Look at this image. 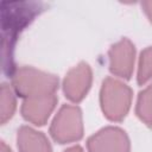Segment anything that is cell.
I'll return each instance as SVG.
<instances>
[{
  "label": "cell",
  "mask_w": 152,
  "mask_h": 152,
  "mask_svg": "<svg viewBox=\"0 0 152 152\" xmlns=\"http://www.w3.org/2000/svg\"><path fill=\"white\" fill-rule=\"evenodd\" d=\"M14 90L21 96L32 97L53 94L58 81L55 76L42 72L33 68L24 66L17 69L12 75Z\"/></svg>",
  "instance_id": "6da1fadb"
},
{
  "label": "cell",
  "mask_w": 152,
  "mask_h": 152,
  "mask_svg": "<svg viewBox=\"0 0 152 152\" xmlns=\"http://www.w3.org/2000/svg\"><path fill=\"white\" fill-rule=\"evenodd\" d=\"M42 10V4L37 2H4L1 7V18H2V30H4V40L5 44L8 40V44L4 48V51L11 46V40L15 38L19 30L28 24L37 13Z\"/></svg>",
  "instance_id": "7a4b0ae2"
},
{
  "label": "cell",
  "mask_w": 152,
  "mask_h": 152,
  "mask_svg": "<svg viewBox=\"0 0 152 152\" xmlns=\"http://www.w3.org/2000/svg\"><path fill=\"white\" fill-rule=\"evenodd\" d=\"M131 103V89L113 78H107L103 82L101 90V104L103 113L110 120L122 119Z\"/></svg>",
  "instance_id": "3957f363"
},
{
  "label": "cell",
  "mask_w": 152,
  "mask_h": 152,
  "mask_svg": "<svg viewBox=\"0 0 152 152\" xmlns=\"http://www.w3.org/2000/svg\"><path fill=\"white\" fill-rule=\"evenodd\" d=\"M51 134L55 140L61 144L78 140L82 137V118L80 109L74 106L62 107L52 122Z\"/></svg>",
  "instance_id": "277c9868"
},
{
  "label": "cell",
  "mask_w": 152,
  "mask_h": 152,
  "mask_svg": "<svg viewBox=\"0 0 152 152\" xmlns=\"http://www.w3.org/2000/svg\"><path fill=\"white\" fill-rule=\"evenodd\" d=\"M90 152H128L129 142L124 131L107 127L88 140Z\"/></svg>",
  "instance_id": "5b68a950"
},
{
  "label": "cell",
  "mask_w": 152,
  "mask_h": 152,
  "mask_svg": "<svg viewBox=\"0 0 152 152\" xmlns=\"http://www.w3.org/2000/svg\"><path fill=\"white\" fill-rule=\"evenodd\" d=\"M110 71L116 76L128 78L133 70L134 46L127 39H122L112 46L109 51Z\"/></svg>",
  "instance_id": "8992f818"
},
{
  "label": "cell",
  "mask_w": 152,
  "mask_h": 152,
  "mask_svg": "<svg viewBox=\"0 0 152 152\" xmlns=\"http://www.w3.org/2000/svg\"><path fill=\"white\" fill-rule=\"evenodd\" d=\"M91 82V71L86 63L71 69L64 80V93L71 101H80L87 94Z\"/></svg>",
  "instance_id": "52a82bcc"
},
{
  "label": "cell",
  "mask_w": 152,
  "mask_h": 152,
  "mask_svg": "<svg viewBox=\"0 0 152 152\" xmlns=\"http://www.w3.org/2000/svg\"><path fill=\"white\" fill-rule=\"evenodd\" d=\"M55 104L56 97L53 94L27 97L23 103L21 113L27 121L34 125H43L48 120Z\"/></svg>",
  "instance_id": "ba28073f"
},
{
  "label": "cell",
  "mask_w": 152,
  "mask_h": 152,
  "mask_svg": "<svg viewBox=\"0 0 152 152\" xmlns=\"http://www.w3.org/2000/svg\"><path fill=\"white\" fill-rule=\"evenodd\" d=\"M17 139L19 152H51L45 135L30 127H21L18 131Z\"/></svg>",
  "instance_id": "9c48e42d"
},
{
  "label": "cell",
  "mask_w": 152,
  "mask_h": 152,
  "mask_svg": "<svg viewBox=\"0 0 152 152\" xmlns=\"http://www.w3.org/2000/svg\"><path fill=\"white\" fill-rule=\"evenodd\" d=\"M137 114L145 124L152 126V84L140 93L137 104Z\"/></svg>",
  "instance_id": "30bf717a"
},
{
  "label": "cell",
  "mask_w": 152,
  "mask_h": 152,
  "mask_svg": "<svg viewBox=\"0 0 152 152\" xmlns=\"http://www.w3.org/2000/svg\"><path fill=\"white\" fill-rule=\"evenodd\" d=\"M15 109V97L14 93L10 86L2 84L1 87V108H0V116L1 124H5L10 120Z\"/></svg>",
  "instance_id": "8fae6325"
},
{
  "label": "cell",
  "mask_w": 152,
  "mask_h": 152,
  "mask_svg": "<svg viewBox=\"0 0 152 152\" xmlns=\"http://www.w3.org/2000/svg\"><path fill=\"white\" fill-rule=\"evenodd\" d=\"M151 78H152V48H147L141 52L139 72H138V82L142 84Z\"/></svg>",
  "instance_id": "7c38bea8"
},
{
  "label": "cell",
  "mask_w": 152,
  "mask_h": 152,
  "mask_svg": "<svg viewBox=\"0 0 152 152\" xmlns=\"http://www.w3.org/2000/svg\"><path fill=\"white\" fill-rule=\"evenodd\" d=\"M141 7H142L144 12L146 13L147 18L152 21V1H144V2H141Z\"/></svg>",
  "instance_id": "4fadbf2b"
},
{
  "label": "cell",
  "mask_w": 152,
  "mask_h": 152,
  "mask_svg": "<svg viewBox=\"0 0 152 152\" xmlns=\"http://www.w3.org/2000/svg\"><path fill=\"white\" fill-rule=\"evenodd\" d=\"M65 152H83V151H82V148H81V147L76 146V147H71V148L66 150Z\"/></svg>",
  "instance_id": "5bb4252c"
},
{
  "label": "cell",
  "mask_w": 152,
  "mask_h": 152,
  "mask_svg": "<svg viewBox=\"0 0 152 152\" xmlns=\"http://www.w3.org/2000/svg\"><path fill=\"white\" fill-rule=\"evenodd\" d=\"M1 152H11V150L7 147V145L4 141L1 142Z\"/></svg>",
  "instance_id": "9a60e30c"
}]
</instances>
